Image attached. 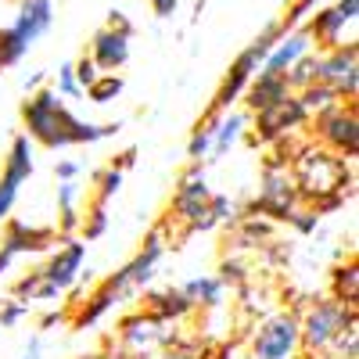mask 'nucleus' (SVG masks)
Listing matches in <instances>:
<instances>
[{
  "instance_id": "nucleus-11",
  "label": "nucleus",
  "mask_w": 359,
  "mask_h": 359,
  "mask_svg": "<svg viewBox=\"0 0 359 359\" xmlns=\"http://www.w3.org/2000/svg\"><path fill=\"white\" fill-rule=\"evenodd\" d=\"M302 126H309V111L298 104L294 94H287L284 101H277V104H269V108L252 115V140L269 147V144L291 137L294 130H302Z\"/></svg>"
},
{
  "instance_id": "nucleus-14",
  "label": "nucleus",
  "mask_w": 359,
  "mask_h": 359,
  "mask_svg": "<svg viewBox=\"0 0 359 359\" xmlns=\"http://www.w3.org/2000/svg\"><path fill=\"white\" fill-rule=\"evenodd\" d=\"M54 245H57L54 226H36V223H25V219H4L0 248L11 252L15 259H22V255H50Z\"/></svg>"
},
{
  "instance_id": "nucleus-25",
  "label": "nucleus",
  "mask_w": 359,
  "mask_h": 359,
  "mask_svg": "<svg viewBox=\"0 0 359 359\" xmlns=\"http://www.w3.org/2000/svg\"><path fill=\"white\" fill-rule=\"evenodd\" d=\"M108 226H111V212H108V205L104 201H90L86 205V212L79 216V241H101V237L108 233Z\"/></svg>"
},
{
  "instance_id": "nucleus-1",
  "label": "nucleus",
  "mask_w": 359,
  "mask_h": 359,
  "mask_svg": "<svg viewBox=\"0 0 359 359\" xmlns=\"http://www.w3.org/2000/svg\"><path fill=\"white\" fill-rule=\"evenodd\" d=\"M169 223L162 219L158 226H151V233L144 237V245L133 252V259H126L123 266L108 273L86 298H79V306H72L69 313V327L72 331H94V327L123 302H133V298L151 287V280L158 277V266L169 252V237H165Z\"/></svg>"
},
{
  "instance_id": "nucleus-5",
  "label": "nucleus",
  "mask_w": 359,
  "mask_h": 359,
  "mask_svg": "<svg viewBox=\"0 0 359 359\" xmlns=\"http://www.w3.org/2000/svg\"><path fill=\"white\" fill-rule=\"evenodd\" d=\"M309 126L320 140V147L341 155L345 162H352L359 155V115H355V101H334L320 111L309 115Z\"/></svg>"
},
{
  "instance_id": "nucleus-17",
  "label": "nucleus",
  "mask_w": 359,
  "mask_h": 359,
  "mask_svg": "<svg viewBox=\"0 0 359 359\" xmlns=\"http://www.w3.org/2000/svg\"><path fill=\"white\" fill-rule=\"evenodd\" d=\"M54 25V0H18V15L11 22V29L22 36L25 47L40 43Z\"/></svg>"
},
{
  "instance_id": "nucleus-19",
  "label": "nucleus",
  "mask_w": 359,
  "mask_h": 359,
  "mask_svg": "<svg viewBox=\"0 0 359 359\" xmlns=\"http://www.w3.org/2000/svg\"><path fill=\"white\" fill-rule=\"evenodd\" d=\"M252 126V115L245 108H230L216 118V133H212V151H208V162H219L223 155H230V147L241 144L245 130Z\"/></svg>"
},
{
  "instance_id": "nucleus-10",
  "label": "nucleus",
  "mask_w": 359,
  "mask_h": 359,
  "mask_svg": "<svg viewBox=\"0 0 359 359\" xmlns=\"http://www.w3.org/2000/svg\"><path fill=\"white\" fill-rule=\"evenodd\" d=\"M176 341V331H169L165 323L151 320L144 309L126 313L118 320V348H126L137 359H151L158 348H169Z\"/></svg>"
},
{
  "instance_id": "nucleus-29",
  "label": "nucleus",
  "mask_w": 359,
  "mask_h": 359,
  "mask_svg": "<svg viewBox=\"0 0 359 359\" xmlns=\"http://www.w3.org/2000/svg\"><path fill=\"white\" fill-rule=\"evenodd\" d=\"M216 277L223 280L226 291H241L245 284H252V269H248V262L241 255H226L219 262V269H216Z\"/></svg>"
},
{
  "instance_id": "nucleus-31",
  "label": "nucleus",
  "mask_w": 359,
  "mask_h": 359,
  "mask_svg": "<svg viewBox=\"0 0 359 359\" xmlns=\"http://www.w3.org/2000/svg\"><path fill=\"white\" fill-rule=\"evenodd\" d=\"M25 54H29V47L22 43V36L15 33V29H11V25L0 29V69H11V65H18Z\"/></svg>"
},
{
  "instance_id": "nucleus-42",
  "label": "nucleus",
  "mask_w": 359,
  "mask_h": 359,
  "mask_svg": "<svg viewBox=\"0 0 359 359\" xmlns=\"http://www.w3.org/2000/svg\"><path fill=\"white\" fill-rule=\"evenodd\" d=\"M57 323H69V309H47V313L36 320L40 331H50V327H57Z\"/></svg>"
},
{
  "instance_id": "nucleus-16",
  "label": "nucleus",
  "mask_w": 359,
  "mask_h": 359,
  "mask_svg": "<svg viewBox=\"0 0 359 359\" xmlns=\"http://www.w3.org/2000/svg\"><path fill=\"white\" fill-rule=\"evenodd\" d=\"M130 33H118V29H108L101 25L94 36H90V57H94V65L101 72H118V69H126L130 62Z\"/></svg>"
},
{
  "instance_id": "nucleus-23",
  "label": "nucleus",
  "mask_w": 359,
  "mask_h": 359,
  "mask_svg": "<svg viewBox=\"0 0 359 359\" xmlns=\"http://www.w3.org/2000/svg\"><path fill=\"white\" fill-rule=\"evenodd\" d=\"M266 241H273V223L262 216H241L233 223V252L245 248H262Z\"/></svg>"
},
{
  "instance_id": "nucleus-2",
  "label": "nucleus",
  "mask_w": 359,
  "mask_h": 359,
  "mask_svg": "<svg viewBox=\"0 0 359 359\" xmlns=\"http://www.w3.org/2000/svg\"><path fill=\"white\" fill-rule=\"evenodd\" d=\"M22 126L25 137L47 147V151H65V147H86V144H101L123 133V123H90L79 118L65 97L54 94V86H40L36 94H25L22 101Z\"/></svg>"
},
{
  "instance_id": "nucleus-47",
  "label": "nucleus",
  "mask_w": 359,
  "mask_h": 359,
  "mask_svg": "<svg viewBox=\"0 0 359 359\" xmlns=\"http://www.w3.org/2000/svg\"><path fill=\"white\" fill-rule=\"evenodd\" d=\"M133 162H137V147H126L123 155H115V158H111V165H115V169H123V172H126Z\"/></svg>"
},
{
  "instance_id": "nucleus-48",
  "label": "nucleus",
  "mask_w": 359,
  "mask_h": 359,
  "mask_svg": "<svg viewBox=\"0 0 359 359\" xmlns=\"http://www.w3.org/2000/svg\"><path fill=\"white\" fill-rule=\"evenodd\" d=\"M11 266H15V255H11V252H4V248H0V280H4V277L11 273Z\"/></svg>"
},
{
  "instance_id": "nucleus-6",
  "label": "nucleus",
  "mask_w": 359,
  "mask_h": 359,
  "mask_svg": "<svg viewBox=\"0 0 359 359\" xmlns=\"http://www.w3.org/2000/svg\"><path fill=\"white\" fill-rule=\"evenodd\" d=\"M302 205L298 201V187L291 180V169H277V172H262L259 194L241 208L245 216H262L269 223H287V216Z\"/></svg>"
},
{
  "instance_id": "nucleus-49",
  "label": "nucleus",
  "mask_w": 359,
  "mask_h": 359,
  "mask_svg": "<svg viewBox=\"0 0 359 359\" xmlns=\"http://www.w3.org/2000/svg\"><path fill=\"white\" fill-rule=\"evenodd\" d=\"M94 359H137V355H130L126 348H111V352H104V355H94Z\"/></svg>"
},
{
  "instance_id": "nucleus-7",
  "label": "nucleus",
  "mask_w": 359,
  "mask_h": 359,
  "mask_svg": "<svg viewBox=\"0 0 359 359\" xmlns=\"http://www.w3.org/2000/svg\"><path fill=\"white\" fill-rule=\"evenodd\" d=\"M298 313H273L255 327L248 359H298Z\"/></svg>"
},
{
  "instance_id": "nucleus-9",
  "label": "nucleus",
  "mask_w": 359,
  "mask_h": 359,
  "mask_svg": "<svg viewBox=\"0 0 359 359\" xmlns=\"http://www.w3.org/2000/svg\"><path fill=\"white\" fill-rule=\"evenodd\" d=\"M320 54V69L316 83H327L338 94V101H355L359 94V47L355 40L338 43L331 50H316Z\"/></svg>"
},
{
  "instance_id": "nucleus-3",
  "label": "nucleus",
  "mask_w": 359,
  "mask_h": 359,
  "mask_svg": "<svg viewBox=\"0 0 359 359\" xmlns=\"http://www.w3.org/2000/svg\"><path fill=\"white\" fill-rule=\"evenodd\" d=\"M291 180L298 187V201L309 205L316 216H327L345 205V194H352V169L341 155L327 151L316 144H302L291 162Z\"/></svg>"
},
{
  "instance_id": "nucleus-41",
  "label": "nucleus",
  "mask_w": 359,
  "mask_h": 359,
  "mask_svg": "<svg viewBox=\"0 0 359 359\" xmlns=\"http://www.w3.org/2000/svg\"><path fill=\"white\" fill-rule=\"evenodd\" d=\"M79 172H83V165L76 158H57L54 162V176L57 180H79Z\"/></svg>"
},
{
  "instance_id": "nucleus-20",
  "label": "nucleus",
  "mask_w": 359,
  "mask_h": 359,
  "mask_svg": "<svg viewBox=\"0 0 359 359\" xmlns=\"http://www.w3.org/2000/svg\"><path fill=\"white\" fill-rule=\"evenodd\" d=\"M287 94H291V90H287V79H284V76L255 72V76H252V83L245 86L241 101H245V111H248V115H255V111H262V108H269V104L284 101Z\"/></svg>"
},
{
  "instance_id": "nucleus-26",
  "label": "nucleus",
  "mask_w": 359,
  "mask_h": 359,
  "mask_svg": "<svg viewBox=\"0 0 359 359\" xmlns=\"http://www.w3.org/2000/svg\"><path fill=\"white\" fill-rule=\"evenodd\" d=\"M216 118L219 115H201L191 137H187V158L191 162H208V151H212V133H216Z\"/></svg>"
},
{
  "instance_id": "nucleus-27",
  "label": "nucleus",
  "mask_w": 359,
  "mask_h": 359,
  "mask_svg": "<svg viewBox=\"0 0 359 359\" xmlns=\"http://www.w3.org/2000/svg\"><path fill=\"white\" fill-rule=\"evenodd\" d=\"M123 90H126V79L118 76V72H101L94 83L86 86V94H83V97H90V104L104 108V104H111V101L123 97Z\"/></svg>"
},
{
  "instance_id": "nucleus-8",
  "label": "nucleus",
  "mask_w": 359,
  "mask_h": 359,
  "mask_svg": "<svg viewBox=\"0 0 359 359\" xmlns=\"http://www.w3.org/2000/svg\"><path fill=\"white\" fill-rule=\"evenodd\" d=\"M208 198H212V187H208V176H205V162H191L184 172L176 176V191L169 198V212L165 223H184V230L205 212Z\"/></svg>"
},
{
  "instance_id": "nucleus-21",
  "label": "nucleus",
  "mask_w": 359,
  "mask_h": 359,
  "mask_svg": "<svg viewBox=\"0 0 359 359\" xmlns=\"http://www.w3.org/2000/svg\"><path fill=\"white\" fill-rule=\"evenodd\" d=\"M33 169H36V144L29 140L25 133H15L8 155H4V169H0V176L15 180V184H25V180L33 176Z\"/></svg>"
},
{
  "instance_id": "nucleus-40",
  "label": "nucleus",
  "mask_w": 359,
  "mask_h": 359,
  "mask_svg": "<svg viewBox=\"0 0 359 359\" xmlns=\"http://www.w3.org/2000/svg\"><path fill=\"white\" fill-rule=\"evenodd\" d=\"M36 284H40V269H33L29 277H18L15 287H11V298H22V302H29V298H33V291H36ZM29 306H33V302H29Z\"/></svg>"
},
{
  "instance_id": "nucleus-24",
  "label": "nucleus",
  "mask_w": 359,
  "mask_h": 359,
  "mask_svg": "<svg viewBox=\"0 0 359 359\" xmlns=\"http://www.w3.org/2000/svg\"><path fill=\"white\" fill-rule=\"evenodd\" d=\"M331 298H338L341 306H359V262H355V255H348V262L334 266Z\"/></svg>"
},
{
  "instance_id": "nucleus-43",
  "label": "nucleus",
  "mask_w": 359,
  "mask_h": 359,
  "mask_svg": "<svg viewBox=\"0 0 359 359\" xmlns=\"http://www.w3.org/2000/svg\"><path fill=\"white\" fill-rule=\"evenodd\" d=\"M47 76H50L47 69H36V72H29V76H25V83H22V90H25V94H36L40 86H47Z\"/></svg>"
},
{
  "instance_id": "nucleus-33",
  "label": "nucleus",
  "mask_w": 359,
  "mask_h": 359,
  "mask_svg": "<svg viewBox=\"0 0 359 359\" xmlns=\"http://www.w3.org/2000/svg\"><path fill=\"white\" fill-rule=\"evenodd\" d=\"M320 4H327V0H287V11H284V18H277L280 22V29L284 33H291V29H298L302 25Z\"/></svg>"
},
{
  "instance_id": "nucleus-30",
  "label": "nucleus",
  "mask_w": 359,
  "mask_h": 359,
  "mask_svg": "<svg viewBox=\"0 0 359 359\" xmlns=\"http://www.w3.org/2000/svg\"><path fill=\"white\" fill-rule=\"evenodd\" d=\"M123 184H126V172H123V169H115V165H104L101 172H94V187H97L94 198L104 201V205H111V198H118Z\"/></svg>"
},
{
  "instance_id": "nucleus-32",
  "label": "nucleus",
  "mask_w": 359,
  "mask_h": 359,
  "mask_svg": "<svg viewBox=\"0 0 359 359\" xmlns=\"http://www.w3.org/2000/svg\"><path fill=\"white\" fill-rule=\"evenodd\" d=\"M294 97H298V104H302V108H306L309 115H313V111H320V108H327V104H334V101H338V94H334V90L327 86V83H309L306 90H298Z\"/></svg>"
},
{
  "instance_id": "nucleus-12",
  "label": "nucleus",
  "mask_w": 359,
  "mask_h": 359,
  "mask_svg": "<svg viewBox=\"0 0 359 359\" xmlns=\"http://www.w3.org/2000/svg\"><path fill=\"white\" fill-rule=\"evenodd\" d=\"M359 18V0H334V4H320L306 22L302 29L313 36V47L316 50H331L341 43L345 29H352Z\"/></svg>"
},
{
  "instance_id": "nucleus-46",
  "label": "nucleus",
  "mask_w": 359,
  "mask_h": 359,
  "mask_svg": "<svg viewBox=\"0 0 359 359\" xmlns=\"http://www.w3.org/2000/svg\"><path fill=\"white\" fill-rule=\"evenodd\" d=\"M18 359H43V338H40V334H36V338H29V345L22 348Z\"/></svg>"
},
{
  "instance_id": "nucleus-22",
  "label": "nucleus",
  "mask_w": 359,
  "mask_h": 359,
  "mask_svg": "<svg viewBox=\"0 0 359 359\" xmlns=\"http://www.w3.org/2000/svg\"><path fill=\"white\" fill-rule=\"evenodd\" d=\"M184 294L194 302V309H205V313H212V309H223L226 302V287L216 273H198L184 284Z\"/></svg>"
},
{
  "instance_id": "nucleus-34",
  "label": "nucleus",
  "mask_w": 359,
  "mask_h": 359,
  "mask_svg": "<svg viewBox=\"0 0 359 359\" xmlns=\"http://www.w3.org/2000/svg\"><path fill=\"white\" fill-rule=\"evenodd\" d=\"M25 316H29V302H22V298H0V331H15Z\"/></svg>"
},
{
  "instance_id": "nucleus-35",
  "label": "nucleus",
  "mask_w": 359,
  "mask_h": 359,
  "mask_svg": "<svg viewBox=\"0 0 359 359\" xmlns=\"http://www.w3.org/2000/svg\"><path fill=\"white\" fill-rule=\"evenodd\" d=\"M54 94H57V97H65V101H76V97H83V90H79V83H76V72H72V62L57 65Z\"/></svg>"
},
{
  "instance_id": "nucleus-28",
  "label": "nucleus",
  "mask_w": 359,
  "mask_h": 359,
  "mask_svg": "<svg viewBox=\"0 0 359 359\" xmlns=\"http://www.w3.org/2000/svg\"><path fill=\"white\" fill-rule=\"evenodd\" d=\"M316 69H320V54L316 50H309V54H302L298 62L284 72V79H287V90L291 94H298V90H306L309 83H316Z\"/></svg>"
},
{
  "instance_id": "nucleus-15",
  "label": "nucleus",
  "mask_w": 359,
  "mask_h": 359,
  "mask_svg": "<svg viewBox=\"0 0 359 359\" xmlns=\"http://www.w3.org/2000/svg\"><path fill=\"white\" fill-rule=\"evenodd\" d=\"M140 294H144V313L151 320H158V323H165V327L187 320L194 313V302L184 294V287H176V284H169V287H144Z\"/></svg>"
},
{
  "instance_id": "nucleus-18",
  "label": "nucleus",
  "mask_w": 359,
  "mask_h": 359,
  "mask_svg": "<svg viewBox=\"0 0 359 359\" xmlns=\"http://www.w3.org/2000/svg\"><path fill=\"white\" fill-rule=\"evenodd\" d=\"M309 50H316V47H313V36L306 33L302 25H298V29H291V33H284V36L273 43V50L266 54V62H262V69H259V72L284 76V72H287V69L298 62V57L309 54Z\"/></svg>"
},
{
  "instance_id": "nucleus-44",
  "label": "nucleus",
  "mask_w": 359,
  "mask_h": 359,
  "mask_svg": "<svg viewBox=\"0 0 359 359\" xmlns=\"http://www.w3.org/2000/svg\"><path fill=\"white\" fill-rule=\"evenodd\" d=\"M104 25H108V29H118V33H130V36H133V25H130V18H126L123 11H111Z\"/></svg>"
},
{
  "instance_id": "nucleus-13",
  "label": "nucleus",
  "mask_w": 359,
  "mask_h": 359,
  "mask_svg": "<svg viewBox=\"0 0 359 359\" xmlns=\"http://www.w3.org/2000/svg\"><path fill=\"white\" fill-rule=\"evenodd\" d=\"M83 266H86V241H79V237H57V245L54 252L47 255V262L40 266V277L57 287L62 294H69V287L79 280L83 273Z\"/></svg>"
},
{
  "instance_id": "nucleus-38",
  "label": "nucleus",
  "mask_w": 359,
  "mask_h": 359,
  "mask_svg": "<svg viewBox=\"0 0 359 359\" xmlns=\"http://www.w3.org/2000/svg\"><path fill=\"white\" fill-rule=\"evenodd\" d=\"M158 359H198V338H180L176 334V341L169 348H162Z\"/></svg>"
},
{
  "instance_id": "nucleus-36",
  "label": "nucleus",
  "mask_w": 359,
  "mask_h": 359,
  "mask_svg": "<svg viewBox=\"0 0 359 359\" xmlns=\"http://www.w3.org/2000/svg\"><path fill=\"white\" fill-rule=\"evenodd\" d=\"M287 226H291L294 233H316V230H320V216L313 212L309 205H298L294 212L287 216Z\"/></svg>"
},
{
  "instance_id": "nucleus-37",
  "label": "nucleus",
  "mask_w": 359,
  "mask_h": 359,
  "mask_svg": "<svg viewBox=\"0 0 359 359\" xmlns=\"http://www.w3.org/2000/svg\"><path fill=\"white\" fill-rule=\"evenodd\" d=\"M18 191H22V184H15V180H8V176H0V223L11 219L15 201H18Z\"/></svg>"
},
{
  "instance_id": "nucleus-45",
  "label": "nucleus",
  "mask_w": 359,
  "mask_h": 359,
  "mask_svg": "<svg viewBox=\"0 0 359 359\" xmlns=\"http://www.w3.org/2000/svg\"><path fill=\"white\" fill-rule=\"evenodd\" d=\"M147 4L155 8V15H158V18H172V15H176V8H180V0H147Z\"/></svg>"
},
{
  "instance_id": "nucleus-4",
  "label": "nucleus",
  "mask_w": 359,
  "mask_h": 359,
  "mask_svg": "<svg viewBox=\"0 0 359 359\" xmlns=\"http://www.w3.org/2000/svg\"><path fill=\"white\" fill-rule=\"evenodd\" d=\"M348 327H359L355 306H341L338 298H313L309 309L298 316V341L309 355H331L334 341L348 331Z\"/></svg>"
},
{
  "instance_id": "nucleus-39",
  "label": "nucleus",
  "mask_w": 359,
  "mask_h": 359,
  "mask_svg": "<svg viewBox=\"0 0 359 359\" xmlns=\"http://www.w3.org/2000/svg\"><path fill=\"white\" fill-rule=\"evenodd\" d=\"M72 72H76V83H79V90H83V94H86V86H90V83H94V79L101 76V69L94 65V57H90V54L76 57V62H72Z\"/></svg>"
}]
</instances>
